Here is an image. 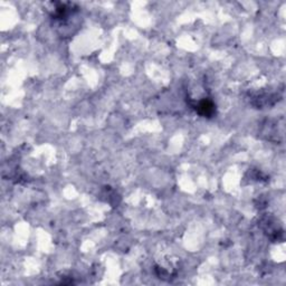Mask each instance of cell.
<instances>
[{
	"label": "cell",
	"mask_w": 286,
	"mask_h": 286,
	"mask_svg": "<svg viewBox=\"0 0 286 286\" xmlns=\"http://www.w3.org/2000/svg\"><path fill=\"white\" fill-rule=\"evenodd\" d=\"M193 107L196 110V112L205 118H212L216 113V105L209 99H204L202 101L194 104Z\"/></svg>",
	"instance_id": "1"
}]
</instances>
